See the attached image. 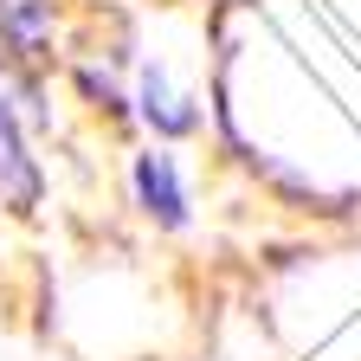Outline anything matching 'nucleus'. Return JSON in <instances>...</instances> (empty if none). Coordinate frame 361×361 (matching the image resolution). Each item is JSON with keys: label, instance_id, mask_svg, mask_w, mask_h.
Instances as JSON below:
<instances>
[{"label": "nucleus", "instance_id": "nucleus-1", "mask_svg": "<svg viewBox=\"0 0 361 361\" xmlns=\"http://www.w3.org/2000/svg\"><path fill=\"white\" fill-rule=\"evenodd\" d=\"M0 200L13 213H26L39 200V168L26 161V142H20V123L7 110V97H0Z\"/></svg>", "mask_w": 361, "mask_h": 361}, {"label": "nucleus", "instance_id": "nucleus-2", "mask_svg": "<svg viewBox=\"0 0 361 361\" xmlns=\"http://www.w3.org/2000/svg\"><path fill=\"white\" fill-rule=\"evenodd\" d=\"M135 194H142V207L161 226H180V219H188V194H180L174 155H142V161H135Z\"/></svg>", "mask_w": 361, "mask_h": 361}, {"label": "nucleus", "instance_id": "nucleus-3", "mask_svg": "<svg viewBox=\"0 0 361 361\" xmlns=\"http://www.w3.org/2000/svg\"><path fill=\"white\" fill-rule=\"evenodd\" d=\"M142 116H149V123H161L168 135L194 129V110H180V104L168 97V90H161V71H149V78H142Z\"/></svg>", "mask_w": 361, "mask_h": 361}]
</instances>
